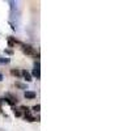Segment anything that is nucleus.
<instances>
[{
    "mask_svg": "<svg viewBox=\"0 0 131 131\" xmlns=\"http://www.w3.org/2000/svg\"><path fill=\"white\" fill-rule=\"evenodd\" d=\"M20 110H21V113H24V114H30V109L28 106H25V105L20 106Z\"/></svg>",
    "mask_w": 131,
    "mask_h": 131,
    "instance_id": "6",
    "label": "nucleus"
},
{
    "mask_svg": "<svg viewBox=\"0 0 131 131\" xmlns=\"http://www.w3.org/2000/svg\"><path fill=\"white\" fill-rule=\"evenodd\" d=\"M21 49H23V51L26 54V55H31V57H39L38 52L36 51L34 47H31L30 45H25V43H21Z\"/></svg>",
    "mask_w": 131,
    "mask_h": 131,
    "instance_id": "1",
    "label": "nucleus"
},
{
    "mask_svg": "<svg viewBox=\"0 0 131 131\" xmlns=\"http://www.w3.org/2000/svg\"><path fill=\"white\" fill-rule=\"evenodd\" d=\"M10 62L9 58H0V63H4V64H8Z\"/></svg>",
    "mask_w": 131,
    "mask_h": 131,
    "instance_id": "9",
    "label": "nucleus"
},
{
    "mask_svg": "<svg viewBox=\"0 0 131 131\" xmlns=\"http://www.w3.org/2000/svg\"><path fill=\"white\" fill-rule=\"evenodd\" d=\"M15 85L17 86V88H20V89H28V85H26V84H24V83L16 81V83H15Z\"/></svg>",
    "mask_w": 131,
    "mask_h": 131,
    "instance_id": "5",
    "label": "nucleus"
},
{
    "mask_svg": "<svg viewBox=\"0 0 131 131\" xmlns=\"http://www.w3.org/2000/svg\"><path fill=\"white\" fill-rule=\"evenodd\" d=\"M5 54H8V55H12L13 51H12V50H8V49H5Z\"/></svg>",
    "mask_w": 131,
    "mask_h": 131,
    "instance_id": "11",
    "label": "nucleus"
},
{
    "mask_svg": "<svg viewBox=\"0 0 131 131\" xmlns=\"http://www.w3.org/2000/svg\"><path fill=\"white\" fill-rule=\"evenodd\" d=\"M13 113H15L16 117H21V115H23V113H21L20 109H13Z\"/></svg>",
    "mask_w": 131,
    "mask_h": 131,
    "instance_id": "8",
    "label": "nucleus"
},
{
    "mask_svg": "<svg viewBox=\"0 0 131 131\" xmlns=\"http://www.w3.org/2000/svg\"><path fill=\"white\" fill-rule=\"evenodd\" d=\"M24 96H25L26 100H34V98L37 97V93L36 92H31V91H26Z\"/></svg>",
    "mask_w": 131,
    "mask_h": 131,
    "instance_id": "2",
    "label": "nucleus"
},
{
    "mask_svg": "<svg viewBox=\"0 0 131 131\" xmlns=\"http://www.w3.org/2000/svg\"><path fill=\"white\" fill-rule=\"evenodd\" d=\"M34 67H36V68H39V62H38V60L34 62Z\"/></svg>",
    "mask_w": 131,
    "mask_h": 131,
    "instance_id": "12",
    "label": "nucleus"
},
{
    "mask_svg": "<svg viewBox=\"0 0 131 131\" xmlns=\"http://www.w3.org/2000/svg\"><path fill=\"white\" fill-rule=\"evenodd\" d=\"M2 104H3V101H2V98H0V113H2Z\"/></svg>",
    "mask_w": 131,
    "mask_h": 131,
    "instance_id": "13",
    "label": "nucleus"
},
{
    "mask_svg": "<svg viewBox=\"0 0 131 131\" xmlns=\"http://www.w3.org/2000/svg\"><path fill=\"white\" fill-rule=\"evenodd\" d=\"M39 109H41V105H39V104H37L36 106H33V110H34V112H37V113L39 112Z\"/></svg>",
    "mask_w": 131,
    "mask_h": 131,
    "instance_id": "10",
    "label": "nucleus"
},
{
    "mask_svg": "<svg viewBox=\"0 0 131 131\" xmlns=\"http://www.w3.org/2000/svg\"><path fill=\"white\" fill-rule=\"evenodd\" d=\"M21 76H23V78L26 80V81H31L33 79H31V75L26 71V70H23V71H21Z\"/></svg>",
    "mask_w": 131,
    "mask_h": 131,
    "instance_id": "3",
    "label": "nucleus"
},
{
    "mask_svg": "<svg viewBox=\"0 0 131 131\" xmlns=\"http://www.w3.org/2000/svg\"><path fill=\"white\" fill-rule=\"evenodd\" d=\"M33 76L37 79V80H39L41 79V72H39V68H34L33 70Z\"/></svg>",
    "mask_w": 131,
    "mask_h": 131,
    "instance_id": "4",
    "label": "nucleus"
},
{
    "mask_svg": "<svg viewBox=\"0 0 131 131\" xmlns=\"http://www.w3.org/2000/svg\"><path fill=\"white\" fill-rule=\"evenodd\" d=\"M10 73H12L13 76H16V78H21V71H18V70H10Z\"/></svg>",
    "mask_w": 131,
    "mask_h": 131,
    "instance_id": "7",
    "label": "nucleus"
},
{
    "mask_svg": "<svg viewBox=\"0 0 131 131\" xmlns=\"http://www.w3.org/2000/svg\"><path fill=\"white\" fill-rule=\"evenodd\" d=\"M3 80V73H0V81Z\"/></svg>",
    "mask_w": 131,
    "mask_h": 131,
    "instance_id": "14",
    "label": "nucleus"
}]
</instances>
